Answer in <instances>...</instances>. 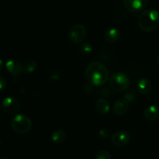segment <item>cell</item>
<instances>
[{
    "label": "cell",
    "instance_id": "9c48e42d",
    "mask_svg": "<svg viewBox=\"0 0 159 159\" xmlns=\"http://www.w3.org/2000/svg\"><path fill=\"white\" fill-rule=\"evenodd\" d=\"M7 71L12 75L18 76L23 71V65L17 60H9L6 63Z\"/></svg>",
    "mask_w": 159,
    "mask_h": 159
},
{
    "label": "cell",
    "instance_id": "9a60e30c",
    "mask_svg": "<svg viewBox=\"0 0 159 159\" xmlns=\"http://www.w3.org/2000/svg\"><path fill=\"white\" fill-rule=\"evenodd\" d=\"M66 138V134L61 129H58L54 131L51 134V140L55 144H61L64 142Z\"/></svg>",
    "mask_w": 159,
    "mask_h": 159
},
{
    "label": "cell",
    "instance_id": "d6986e66",
    "mask_svg": "<svg viewBox=\"0 0 159 159\" xmlns=\"http://www.w3.org/2000/svg\"><path fill=\"white\" fill-rule=\"evenodd\" d=\"M99 135L103 139H107L111 136V131L107 127H103V128L100 129V130L99 131Z\"/></svg>",
    "mask_w": 159,
    "mask_h": 159
},
{
    "label": "cell",
    "instance_id": "277c9868",
    "mask_svg": "<svg viewBox=\"0 0 159 159\" xmlns=\"http://www.w3.org/2000/svg\"><path fill=\"white\" fill-rule=\"evenodd\" d=\"M110 86L116 92H122L127 89L130 85L128 76L123 72H116L112 75L109 79Z\"/></svg>",
    "mask_w": 159,
    "mask_h": 159
},
{
    "label": "cell",
    "instance_id": "5b68a950",
    "mask_svg": "<svg viewBox=\"0 0 159 159\" xmlns=\"http://www.w3.org/2000/svg\"><path fill=\"white\" fill-rule=\"evenodd\" d=\"M86 37V29L85 26L81 23H76L73 25L68 32V37L72 43L75 44H80Z\"/></svg>",
    "mask_w": 159,
    "mask_h": 159
},
{
    "label": "cell",
    "instance_id": "7c38bea8",
    "mask_svg": "<svg viewBox=\"0 0 159 159\" xmlns=\"http://www.w3.org/2000/svg\"><path fill=\"white\" fill-rule=\"evenodd\" d=\"M144 116L148 121H155L159 117V108L156 106H149L145 109Z\"/></svg>",
    "mask_w": 159,
    "mask_h": 159
},
{
    "label": "cell",
    "instance_id": "e0dca14e",
    "mask_svg": "<svg viewBox=\"0 0 159 159\" xmlns=\"http://www.w3.org/2000/svg\"><path fill=\"white\" fill-rule=\"evenodd\" d=\"M93 51V47L88 43H84L81 45L80 51L83 55H89Z\"/></svg>",
    "mask_w": 159,
    "mask_h": 159
},
{
    "label": "cell",
    "instance_id": "ac0fdd59",
    "mask_svg": "<svg viewBox=\"0 0 159 159\" xmlns=\"http://www.w3.org/2000/svg\"><path fill=\"white\" fill-rule=\"evenodd\" d=\"M96 159H111V155L106 150H101L96 154Z\"/></svg>",
    "mask_w": 159,
    "mask_h": 159
},
{
    "label": "cell",
    "instance_id": "5bb4252c",
    "mask_svg": "<svg viewBox=\"0 0 159 159\" xmlns=\"http://www.w3.org/2000/svg\"><path fill=\"white\" fill-rule=\"evenodd\" d=\"M96 109L98 113L101 115L107 114L110 110V102L103 98L97 99L96 102Z\"/></svg>",
    "mask_w": 159,
    "mask_h": 159
},
{
    "label": "cell",
    "instance_id": "44dd1931",
    "mask_svg": "<svg viewBox=\"0 0 159 159\" xmlns=\"http://www.w3.org/2000/svg\"><path fill=\"white\" fill-rule=\"evenodd\" d=\"M59 78H60L59 73L53 72L51 73V75H50V79H51V80H57V79H59Z\"/></svg>",
    "mask_w": 159,
    "mask_h": 159
},
{
    "label": "cell",
    "instance_id": "4fadbf2b",
    "mask_svg": "<svg viewBox=\"0 0 159 159\" xmlns=\"http://www.w3.org/2000/svg\"><path fill=\"white\" fill-rule=\"evenodd\" d=\"M120 37V32L119 30L117 28H109L108 30H107V31L105 32V40H107L108 43H116L119 40Z\"/></svg>",
    "mask_w": 159,
    "mask_h": 159
},
{
    "label": "cell",
    "instance_id": "7402d4cb",
    "mask_svg": "<svg viewBox=\"0 0 159 159\" xmlns=\"http://www.w3.org/2000/svg\"><path fill=\"white\" fill-rule=\"evenodd\" d=\"M2 68H3V61L2 59H0V71L2 69Z\"/></svg>",
    "mask_w": 159,
    "mask_h": 159
},
{
    "label": "cell",
    "instance_id": "3957f363",
    "mask_svg": "<svg viewBox=\"0 0 159 159\" xmlns=\"http://www.w3.org/2000/svg\"><path fill=\"white\" fill-rule=\"evenodd\" d=\"M11 127L16 133L25 134L32 128V121L26 115H16L11 120Z\"/></svg>",
    "mask_w": 159,
    "mask_h": 159
},
{
    "label": "cell",
    "instance_id": "ba28073f",
    "mask_svg": "<svg viewBox=\"0 0 159 159\" xmlns=\"http://www.w3.org/2000/svg\"><path fill=\"white\" fill-rule=\"evenodd\" d=\"M2 106L5 113L8 114H15L20 110V105L19 101L13 97L8 96L2 102Z\"/></svg>",
    "mask_w": 159,
    "mask_h": 159
},
{
    "label": "cell",
    "instance_id": "cb8c5ba5",
    "mask_svg": "<svg viewBox=\"0 0 159 159\" xmlns=\"http://www.w3.org/2000/svg\"><path fill=\"white\" fill-rule=\"evenodd\" d=\"M156 62H157V65H158V67H159V56H158V57H157Z\"/></svg>",
    "mask_w": 159,
    "mask_h": 159
},
{
    "label": "cell",
    "instance_id": "2e32d148",
    "mask_svg": "<svg viewBox=\"0 0 159 159\" xmlns=\"http://www.w3.org/2000/svg\"><path fill=\"white\" fill-rule=\"evenodd\" d=\"M37 68V62L34 60H27L23 64V71L26 74L34 72Z\"/></svg>",
    "mask_w": 159,
    "mask_h": 159
},
{
    "label": "cell",
    "instance_id": "52a82bcc",
    "mask_svg": "<svg viewBox=\"0 0 159 159\" xmlns=\"http://www.w3.org/2000/svg\"><path fill=\"white\" fill-rule=\"evenodd\" d=\"M148 4V0H124V6L130 12H139L144 10Z\"/></svg>",
    "mask_w": 159,
    "mask_h": 159
},
{
    "label": "cell",
    "instance_id": "8992f818",
    "mask_svg": "<svg viewBox=\"0 0 159 159\" xmlns=\"http://www.w3.org/2000/svg\"><path fill=\"white\" fill-rule=\"evenodd\" d=\"M130 141V135L128 132L119 130L113 134L111 137V142L115 147L123 148L127 145Z\"/></svg>",
    "mask_w": 159,
    "mask_h": 159
},
{
    "label": "cell",
    "instance_id": "d4e9b609",
    "mask_svg": "<svg viewBox=\"0 0 159 159\" xmlns=\"http://www.w3.org/2000/svg\"><path fill=\"white\" fill-rule=\"evenodd\" d=\"M0 145H1V139H0Z\"/></svg>",
    "mask_w": 159,
    "mask_h": 159
},
{
    "label": "cell",
    "instance_id": "ffe728a7",
    "mask_svg": "<svg viewBox=\"0 0 159 159\" xmlns=\"http://www.w3.org/2000/svg\"><path fill=\"white\" fill-rule=\"evenodd\" d=\"M6 87V81L2 75H0V90L4 89Z\"/></svg>",
    "mask_w": 159,
    "mask_h": 159
},
{
    "label": "cell",
    "instance_id": "30bf717a",
    "mask_svg": "<svg viewBox=\"0 0 159 159\" xmlns=\"http://www.w3.org/2000/svg\"><path fill=\"white\" fill-rule=\"evenodd\" d=\"M129 109V102L126 99H119L115 102L113 107V111L116 116H123Z\"/></svg>",
    "mask_w": 159,
    "mask_h": 159
},
{
    "label": "cell",
    "instance_id": "8fae6325",
    "mask_svg": "<svg viewBox=\"0 0 159 159\" xmlns=\"http://www.w3.org/2000/svg\"><path fill=\"white\" fill-rule=\"evenodd\" d=\"M152 89V83L150 79L147 78H142L137 82V89L138 92L143 95L148 94Z\"/></svg>",
    "mask_w": 159,
    "mask_h": 159
},
{
    "label": "cell",
    "instance_id": "6da1fadb",
    "mask_svg": "<svg viewBox=\"0 0 159 159\" xmlns=\"http://www.w3.org/2000/svg\"><path fill=\"white\" fill-rule=\"evenodd\" d=\"M85 77L90 85L102 86L110 79V74L105 65L99 61H93L85 68Z\"/></svg>",
    "mask_w": 159,
    "mask_h": 159
},
{
    "label": "cell",
    "instance_id": "7a4b0ae2",
    "mask_svg": "<svg viewBox=\"0 0 159 159\" xmlns=\"http://www.w3.org/2000/svg\"><path fill=\"white\" fill-rule=\"evenodd\" d=\"M138 26L144 32H152L159 28V12L156 9L143 10L138 17Z\"/></svg>",
    "mask_w": 159,
    "mask_h": 159
},
{
    "label": "cell",
    "instance_id": "603a6c76",
    "mask_svg": "<svg viewBox=\"0 0 159 159\" xmlns=\"http://www.w3.org/2000/svg\"><path fill=\"white\" fill-rule=\"evenodd\" d=\"M0 159H10L9 158V157H7V156H2V157H1V158H0Z\"/></svg>",
    "mask_w": 159,
    "mask_h": 159
}]
</instances>
